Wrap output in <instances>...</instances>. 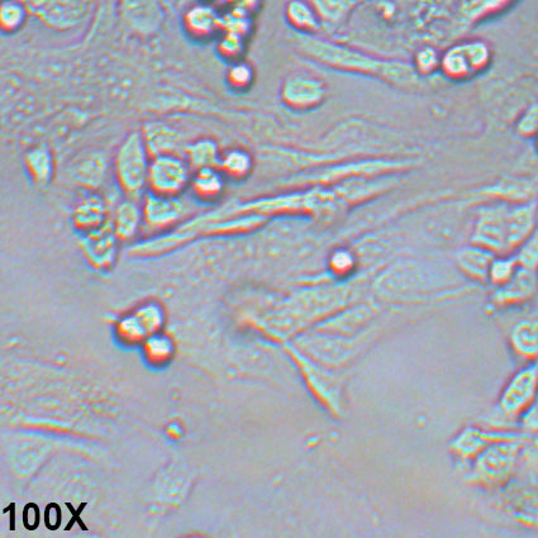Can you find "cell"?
Listing matches in <instances>:
<instances>
[{"mask_svg":"<svg viewBox=\"0 0 538 538\" xmlns=\"http://www.w3.org/2000/svg\"><path fill=\"white\" fill-rule=\"evenodd\" d=\"M295 45L309 59L333 69L378 76L389 83L399 85H411L417 83L418 80L417 70L411 65L401 63V61L378 59V57L351 49L349 46L306 35V33H301L295 38Z\"/></svg>","mask_w":538,"mask_h":538,"instance_id":"1","label":"cell"},{"mask_svg":"<svg viewBox=\"0 0 538 538\" xmlns=\"http://www.w3.org/2000/svg\"><path fill=\"white\" fill-rule=\"evenodd\" d=\"M508 512L517 522L538 528V441L527 442L520 466L506 485Z\"/></svg>","mask_w":538,"mask_h":538,"instance_id":"2","label":"cell"},{"mask_svg":"<svg viewBox=\"0 0 538 538\" xmlns=\"http://www.w3.org/2000/svg\"><path fill=\"white\" fill-rule=\"evenodd\" d=\"M531 438L495 442L480 452L475 478L488 487H506L520 466L523 450Z\"/></svg>","mask_w":538,"mask_h":538,"instance_id":"3","label":"cell"},{"mask_svg":"<svg viewBox=\"0 0 538 538\" xmlns=\"http://www.w3.org/2000/svg\"><path fill=\"white\" fill-rule=\"evenodd\" d=\"M149 150L144 136L133 132L123 141L116 156V175L119 187L131 197L141 194L149 175Z\"/></svg>","mask_w":538,"mask_h":538,"instance_id":"4","label":"cell"},{"mask_svg":"<svg viewBox=\"0 0 538 538\" xmlns=\"http://www.w3.org/2000/svg\"><path fill=\"white\" fill-rule=\"evenodd\" d=\"M538 397V360L512 376L503 389L499 411L507 420H520L522 413Z\"/></svg>","mask_w":538,"mask_h":538,"instance_id":"5","label":"cell"},{"mask_svg":"<svg viewBox=\"0 0 538 538\" xmlns=\"http://www.w3.org/2000/svg\"><path fill=\"white\" fill-rule=\"evenodd\" d=\"M190 180L189 166L175 154L155 156L150 163L147 185L152 194L178 197Z\"/></svg>","mask_w":538,"mask_h":538,"instance_id":"6","label":"cell"},{"mask_svg":"<svg viewBox=\"0 0 538 538\" xmlns=\"http://www.w3.org/2000/svg\"><path fill=\"white\" fill-rule=\"evenodd\" d=\"M92 0H25L28 11L47 26L69 30L83 22Z\"/></svg>","mask_w":538,"mask_h":538,"instance_id":"7","label":"cell"},{"mask_svg":"<svg viewBox=\"0 0 538 538\" xmlns=\"http://www.w3.org/2000/svg\"><path fill=\"white\" fill-rule=\"evenodd\" d=\"M490 51L483 41H469L451 47L441 60L442 69L451 78H466L488 64Z\"/></svg>","mask_w":538,"mask_h":538,"instance_id":"8","label":"cell"},{"mask_svg":"<svg viewBox=\"0 0 538 538\" xmlns=\"http://www.w3.org/2000/svg\"><path fill=\"white\" fill-rule=\"evenodd\" d=\"M119 13L123 22L141 36L154 35L164 21L160 0H121Z\"/></svg>","mask_w":538,"mask_h":538,"instance_id":"9","label":"cell"},{"mask_svg":"<svg viewBox=\"0 0 538 538\" xmlns=\"http://www.w3.org/2000/svg\"><path fill=\"white\" fill-rule=\"evenodd\" d=\"M326 85L316 76L294 74L283 85V101L294 109H311L325 101Z\"/></svg>","mask_w":538,"mask_h":538,"instance_id":"10","label":"cell"},{"mask_svg":"<svg viewBox=\"0 0 538 538\" xmlns=\"http://www.w3.org/2000/svg\"><path fill=\"white\" fill-rule=\"evenodd\" d=\"M184 204L176 197L150 194L144 204V223L150 231H164L184 217Z\"/></svg>","mask_w":538,"mask_h":538,"instance_id":"11","label":"cell"},{"mask_svg":"<svg viewBox=\"0 0 538 538\" xmlns=\"http://www.w3.org/2000/svg\"><path fill=\"white\" fill-rule=\"evenodd\" d=\"M530 437L525 432H482L471 430L465 432V435L457 441L456 449L465 455H479L480 452L495 444V442L522 440V438Z\"/></svg>","mask_w":538,"mask_h":538,"instance_id":"12","label":"cell"},{"mask_svg":"<svg viewBox=\"0 0 538 538\" xmlns=\"http://www.w3.org/2000/svg\"><path fill=\"white\" fill-rule=\"evenodd\" d=\"M285 16L289 25L299 33L313 35L321 28L322 19L311 0H289Z\"/></svg>","mask_w":538,"mask_h":538,"instance_id":"13","label":"cell"},{"mask_svg":"<svg viewBox=\"0 0 538 538\" xmlns=\"http://www.w3.org/2000/svg\"><path fill=\"white\" fill-rule=\"evenodd\" d=\"M221 14L209 4H197L185 14V26L195 37H209L221 31Z\"/></svg>","mask_w":538,"mask_h":538,"instance_id":"14","label":"cell"},{"mask_svg":"<svg viewBox=\"0 0 538 538\" xmlns=\"http://www.w3.org/2000/svg\"><path fill=\"white\" fill-rule=\"evenodd\" d=\"M73 221L79 231L90 233L107 225V209L101 199L90 197L74 209Z\"/></svg>","mask_w":538,"mask_h":538,"instance_id":"15","label":"cell"},{"mask_svg":"<svg viewBox=\"0 0 538 538\" xmlns=\"http://www.w3.org/2000/svg\"><path fill=\"white\" fill-rule=\"evenodd\" d=\"M151 155L175 154L179 147V133L161 123H150L142 133Z\"/></svg>","mask_w":538,"mask_h":538,"instance_id":"16","label":"cell"},{"mask_svg":"<svg viewBox=\"0 0 538 538\" xmlns=\"http://www.w3.org/2000/svg\"><path fill=\"white\" fill-rule=\"evenodd\" d=\"M536 290V278L531 269L516 271L513 278L503 284L501 292L497 293V302L503 304L518 303L530 298Z\"/></svg>","mask_w":538,"mask_h":538,"instance_id":"17","label":"cell"},{"mask_svg":"<svg viewBox=\"0 0 538 538\" xmlns=\"http://www.w3.org/2000/svg\"><path fill=\"white\" fill-rule=\"evenodd\" d=\"M142 222H144V212L136 203L126 201L119 204L114 212L112 225L117 237L130 240L140 230Z\"/></svg>","mask_w":538,"mask_h":538,"instance_id":"18","label":"cell"},{"mask_svg":"<svg viewBox=\"0 0 538 538\" xmlns=\"http://www.w3.org/2000/svg\"><path fill=\"white\" fill-rule=\"evenodd\" d=\"M514 352L527 361L538 360V321L521 323L512 333Z\"/></svg>","mask_w":538,"mask_h":538,"instance_id":"19","label":"cell"},{"mask_svg":"<svg viewBox=\"0 0 538 538\" xmlns=\"http://www.w3.org/2000/svg\"><path fill=\"white\" fill-rule=\"evenodd\" d=\"M107 174V160L102 154H90L84 157L74 170L76 182L88 188H98Z\"/></svg>","mask_w":538,"mask_h":538,"instance_id":"20","label":"cell"},{"mask_svg":"<svg viewBox=\"0 0 538 538\" xmlns=\"http://www.w3.org/2000/svg\"><path fill=\"white\" fill-rule=\"evenodd\" d=\"M193 188L198 197L203 199L216 198L223 189L221 175L213 168L199 169L193 179Z\"/></svg>","mask_w":538,"mask_h":538,"instance_id":"21","label":"cell"},{"mask_svg":"<svg viewBox=\"0 0 538 538\" xmlns=\"http://www.w3.org/2000/svg\"><path fill=\"white\" fill-rule=\"evenodd\" d=\"M27 169L31 178L37 183L49 182L52 174V159L50 152L44 147H37L26 156Z\"/></svg>","mask_w":538,"mask_h":538,"instance_id":"22","label":"cell"},{"mask_svg":"<svg viewBox=\"0 0 538 538\" xmlns=\"http://www.w3.org/2000/svg\"><path fill=\"white\" fill-rule=\"evenodd\" d=\"M189 161L194 168L204 169L213 168L217 163L218 151L217 146L211 140H201L195 142L188 149Z\"/></svg>","mask_w":538,"mask_h":538,"instance_id":"23","label":"cell"},{"mask_svg":"<svg viewBox=\"0 0 538 538\" xmlns=\"http://www.w3.org/2000/svg\"><path fill=\"white\" fill-rule=\"evenodd\" d=\"M511 0H461L460 12L469 21H478L490 13L499 11Z\"/></svg>","mask_w":538,"mask_h":538,"instance_id":"24","label":"cell"},{"mask_svg":"<svg viewBox=\"0 0 538 538\" xmlns=\"http://www.w3.org/2000/svg\"><path fill=\"white\" fill-rule=\"evenodd\" d=\"M322 21L337 23L344 19L354 6V0H311Z\"/></svg>","mask_w":538,"mask_h":538,"instance_id":"25","label":"cell"},{"mask_svg":"<svg viewBox=\"0 0 538 538\" xmlns=\"http://www.w3.org/2000/svg\"><path fill=\"white\" fill-rule=\"evenodd\" d=\"M221 31L223 33H231V35L246 37L251 31V19L249 14L228 11L222 14Z\"/></svg>","mask_w":538,"mask_h":538,"instance_id":"26","label":"cell"},{"mask_svg":"<svg viewBox=\"0 0 538 538\" xmlns=\"http://www.w3.org/2000/svg\"><path fill=\"white\" fill-rule=\"evenodd\" d=\"M26 14L27 8L25 4L16 2V0H6L2 6V12H0L4 30H17L25 22Z\"/></svg>","mask_w":538,"mask_h":538,"instance_id":"27","label":"cell"},{"mask_svg":"<svg viewBox=\"0 0 538 538\" xmlns=\"http://www.w3.org/2000/svg\"><path fill=\"white\" fill-rule=\"evenodd\" d=\"M222 164L223 170H226L228 174L241 178V176L249 173L252 163L251 157L247 152L233 150L228 152Z\"/></svg>","mask_w":538,"mask_h":538,"instance_id":"28","label":"cell"},{"mask_svg":"<svg viewBox=\"0 0 538 538\" xmlns=\"http://www.w3.org/2000/svg\"><path fill=\"white\" fill-rule=\"evenodd\" d=\"M218 50L228 59H237L245 51V37L223 33L219 41Z\"/></svg>","mask_w":538,"mask_h":538,"instance_id":"29","label":"cell"},{"mask_svg":"<svg viewBox=\"0 0 538 538\" xmlns=\"http://www.w3.org/2000/svg\"><path fill=\"white\" fill-rule=\"evenodd\" d=\"M228 80H230L232 87L237 89L247 88L254 80V71H252L250 65L237 63L232 65V68L228 71Z\"/></svg>","mask_w":538,"mask_h":538,"instance_id":"30","label":"cell"},{"mask_svg":"<svg viewBox=\"0 0 538 538\" xmlns=\"http://www.w3.org/2000/svg\"><path fill=\"white\" fill-rule=\"evenodd\" d=\"M522 432L531 437H538V397L520 417Z\"/></svg>","mask_w":538,"mask_h":538,"instance_id":"31","label":"cell"},{"mask_svg":"<svg viewBox=\"0 0 538 538\" xmlns=\"http://www.w3.org/2000/svg\"><path fill=\"white\" fill-rule=\"evenodd\" d=\"M438 64H440V60H438L437 52L431 47H425L416 56V70L420 71V73H431L432 70L437 68Z\"/></svg>","mask_w":538,"mask_h":538,"instance_id":"32","label":"cell"},{"mask_svg":"<svg viewBox=\"0 0 538 538\" xmlns=\"http://www.w3.org/2000/svg\"><path fill=\"white\" fill-rule=\"evenodd\" d=\"M516 274L514 271V266L511 261H499V263L493 264L490 268V275L494 282L506 284L513 278V275Z\"/></svg>","mask_w":538,"mask_h":538,"instance_id":"33","label":"cell"},{"mask_svg":"<svg viewBox=\"0 0 538 538\" xmlns=\"http://www.w3.org/2000/svg\"><path fill=\"white\" fill-rule=\"evenodd\" d=\"M232 11L249 14L259 8L261 0H226Z\"/></svg>","mask_w":538,"mask_h":538,"instance_id":"34","label":"cell"}]
</instances>
